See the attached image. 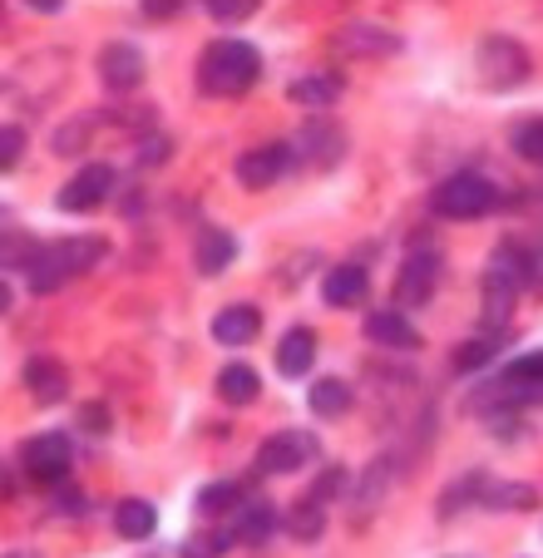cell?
Masks as SVG:
<instances>
[{"label": "cell", "mask_w": 543, "mask_h": 558, "mask_svg": "<svg viewBox=\"0 0 543 558\" xmlns=\"http://www.w3.org/2000/svg\"><path fill=\"white\" fill-rule=\"evenodd\" d=\"M203 5H208L213 21H222V25H242V21H252V15H257L262 0H203Z\"/></svg>", "instance_id": "cell-28"}, {"label": "cell", "mask_w": 543, "mask_h": 558, "mask_svg": "<svg viewBox=\"0 0 543 558\" xmlns=\"http://www.w3.org/2000/svg\"><path fill=\"white\" fill-rule=\"evenodd\" d=\"M430 208L439 218H484V213L499 208V189L490 179H480V173H455V179H445L430 193Z\"/></svg>", "instance_id": "cell-3"}, {"label": "cell", "mask_w": 543, "mask_h": 558, "mask_svg": "<svg viewBox=\"0 0 543 558\" xmlns=\"http://www.w3.org/2000/svg\"><path fill=\"white\" fill-rule=\"evenodd\" d=\"M21 148H25V134L21 129H0V169H15L21 163Z\"/></svg>", "instance_id": "cell-31"}, {"label": "cell", "mask_w": 543, "mask_h": 558, "mask_svg": "<svg viewBox=\"0 0 543 558\" xmlns=\"http://www.w3.org/2000/svg\"><path fill=\"white\" fill-rule=\"evenodd\" d=\"M322 529H326V509H322V499H316V495L297 499L292 514H287V534L302 538V544H312V538L322 534Z\"/></svg>", "instance_id": "cell-25"}, {"label": "cell", "mask_w": 543, "mask_h": 558, "mask_svg": "<svg viewBox=\"0 0 543 558\" xmlns=\"http://www.w3.org/2000/svg\"><path fill=\"white\" fill-rule=\"evenodd\" d=\"M105 253H109L105 238H64V243L35 247L31 253V287L35 292H55V287H64L70 277L99 267L105 263Z\"/></svg>", "instance_id": "cell-2"}, {"label": "cell", "mask_w": 543, "mask_h": 558, "mask_svg": "<svg viewBox=\"0 0 543 558\" xmlns=\"http://www.w3.org/2000/svg\"><path fill=\"white\" fill-rule=\"evenodd\" d=\"M242 499H248V485H242V480H222V485H208L198 495V509L203 514H228L232 505H242Z\"/></svg>", "instance_id": "cell-27"}, {"label": "cell", "mask_w": 543, "mask_h": 558, "mask_svg": "<svg viewBox=\"0 0 543 558\" xmlns=\"http://www.w3.org/2000/svg\"><path fill=\"white\" fill-rule=\"evenodd\" d=\"M490 351H494V347H484V341H470V347H464L460 356H455V366H460V371H470V366H484V361H490Z\"/></svg>", "instance_id": "cell-33"}, {"label": "cell", "mask_w": 543, "mask_h": 558, "mask_svg": "<svg viewBox=\"0 0 543 558\" xmlns=\"http://www.w3.org/2000/svg\"><path fill=\"white\" fill-rule=\"evenodd\" d=\"M257 331H262V316H257V306H248V302L218 312V322H213V337H218V347H248Z\"/></svg>", "instance_id": "cell-17"}, {"label": "cell", "mask_w": 543, "mask_h": 558, "mask_svg": "<svg viewBox=\"0 0 543 558\" xmlns=\"http://www.w3.org/2000/svg\"><path fill=\"white\" fill-rule=\"evenodd\" d=\"M257 74H262V54L252 50L248 40H213L198 60L203 95H218V99L248 95V89L257 85Z\"/></svg>", "instance_id": "cell-1"}, {"label": "cell", "mask_w": 543, "mask_h": 558, "mask_svg": "<svg viewBox=\"0 0 543 558\" xmlns=\"http://www.w3.org/2000/svg\"><path fill=\"white\" fill-rule=\"evenodd\" d=\"M222 548H228V538L222 534H193L178 558H222Z\"/></svg>", "instance_id": "cell-30"}, {"label": "cell", "mask_w": 543, "mask_h": 558, "mask_svg": "<svg viewBox=\"0 0 543 558\" xmlns=\"http://www.w3.org/2000/svg\"><path fill=\"white\" fill-rule=\"evenodd\" d=\"M238 257V243H232V232L222 228H198V243H193V267L203 277H218L222 267Z\"/></svg>", "instance_id": "cell-16"}, {"label": "cell", "mask_w": 543, "mask_h": 558, "mask_svg": "<svg viewBox=\"0 0 543 558\" xmlns=\"http://www.w3.org/2000/svg\"><path fill=\"white\" fill-rule=\"evenodd\" d=\"M277 529V509L262 505V499H248V505H238V514H232V534L238 544H267V534Z\"/></svg>", "instance_id": "cell-19"}, {"label": "cell", "mask_w": 543, "mask_h": 558, "mask_svg": "<svg viewBox=\"0 0 543 558\" xmlns=\"http://www.w3.org/2000/svg\"><path fill=\"white\" fill-rule=\"evenodd\" d=\"M109 193H114V169H109V163H89V169H80L64 183L55 203H60L64 213H95Z\"/></svg>", "instance_id": "cell-7"}, {"label": "cell", "mask_w": 543, "mask_h": 558, "mask_svg": "<svg viewBox=\"0 0 543 558\" xmlns=\"http://www.w3.org/2000/svg\"><path fill=\"white\" fill-rule=\"evenodd\" d=\"M60 514H64V519L84 514V495H80V489H60Z\"/></svg>", "instance_id": "cell-36"}, {"label": "cell", "mask_w": 543, "mask_h": 558, "mask_svg": "<svg viewBox=\"0 0 543 558\" xmlns=\"http://www.w3.org/2000/svg\"><path fill=\"white\" fill-rule=\"evenodd\" d=\"M168 158V138H148L144 148H138V163H164Z\"/></svg>", "instance_id": "cell-34"}, {"label": "cell", "mask_w": 543, "mask_h": 558, "mask_svg": "<svg viewBox=\"0 0 543 558\" xmlns=\"http://www.w3.org/2000/svg\"><path fill=\"white\" fill-rule=\"evenodd\" d=\"M154 524H158V514H154L148 499H124V505L114 509V529L124 538H148L154 534Z\"/></svg>", "instance_id": "cell-26"}, {"label": "cell", "mask_w": 543, "mask_h": 558, "mask_svg": "<svg viewBox=\"0 0 543 558\" xmlns=\"http://www.w3.org/2000/svg\"><path fill=\"white\" fill-rule=\"evenodd\" d=\"M464 489H470L480 505H490V509H533L539 505V489L533 485H499V480H490V474L464 480Z\"/></svg>", "instance_id": "cell-14"}, {"label": "cell", "mask_w": 543, "mask_h": 558, "mask_svg": "<svg viewBox=\"0 0 543 558\" xmlns=\"http://www.w3.org/2000/svg\"><path fill=\"white\" fill-rule=\"evenodd\" d=\"M435 287H439V257L435 253H410L406 267H400V277H396V302L420 306V302L435 296Z\"/></svg>", "instance_id": "cell-11"}, {"label": "cell", "mask_w": 543, "mask_h": 558, "mask_svg": "<svg viewBox=\"0 0 543 558\" xmlns=\"http://www.w3.org/2000/svg\"><path fill=\"white\" fill-rule=\"evenodd\" d=\"M21 464L35 474V480H50V485H60L64 474H70L74 454H70V440L64 435H35V440L21 445Z\"/></svg>", "instance_id": "cell-8"}, {"label": "cell", "mask_w": 543, "mask_h": 558, "mask_svg": "<svg viewBox=\"0 0 543 558\" xmlns=\"http://www.w3.org/2000/svg\"><path fill=\"white\" fill-rule=\"evenodd\" d=\"M99 80H105L109 89H119V95L138 89L144 85V54H138L134 45H105V54H99Z\"/></svg>", "instance_id": "cell-12"}, {"label": "cell", "mask_w": 543, "mask_h": 558, "mask_svg": "<svg viewBox=\"0 0 543 558\" xmlns=\"http://www.w3.org/2000/svg\"><path fill=\"white\" fill-rule=\"evenodd\" d=\"M25 5H35V11H45V15H50V11H60L64 0H25Z\"/></svg>", "instance_id": "cell-37"}, {"label": "cell", "mask_w": 543, "mask_h": 558, "mask_svg": "<svg viewBox=\"0 0 543 558\" xmlns=\"http://www.w3.org/2000/svg\"><path fill=\"white\" fill-rule=\"evenodd\" d=\"M341 74H306V80H297V85H292V99H297V105H302V109H331L336 105V99H341Z\"/></svg>", "instance_id": "cell-22"}, {"label": "cell", "mask_w": 543, "mask_h": 558, "mask_svg": "<svg viewBox=\"0 0 543 558\" xmlns=\"http://www.w3.org/2000/svg\"><path fill=\"white\" fill-rule=\"evenodd\" d=\"M84 138H89V124H64L60 134H55V154H74V148H84Z\"/></svg>", "instance_id": "cell-32"}, {"label": "cell", "mask_w": 543, "mask_h": 558, "mask_svg": "<svg viewBox=\"0 0 543 558\" xmlns=\"http://www.w3.org/2000/svg\"><path fill=\"white\" fill-rule=\"evenodd\" d=\"M306 405H312L316 415H326V421H336V415L351 411V386H346L341 376H322L312 386V396H306Z\"/></svg>", "instance_id": "cell-24"}, {"label": "cell", "mask_w": 543, "mask_h": 558, "mask_svg": "<svg viewBox=\"0 0 543 558\" xmlns=\"http://www.w3.org/2000/svg\"><path fill=\"white\" fill-rule=\"evenodd\" d=\"M514 148H519L529 163H543V119H529V124L514 129Z\"/></svg>", "instance_id": "cell-29"}, {"label": "cell", "mask_w": 543, "mask_h": 558, "mask_svg": "<svg viewBox=\"0 0 543 558\" xmlns=\"http://www.w3.org/2000/svg\"><path fill=\"white\" fill-rule=\"evenodd\" d=\"M474 70H480V85L514 89L529 80V50L519 40H509V35H490L480 45V54H474Z\"/></svg>", "instance_id": "cell-4"}, {"label": "cell", "mask_w": 543, "mask_h": 558, "mask_svg": "<svg viewBox=\"0 0 543 558\" xmlns=\"http://www.w3.org/2000/svg\"><path fill=\"white\" fill-rule=\"evenodd\" d=\"M257 390H262L257 386V371L242 366V361H232V366L218 371V396L228 405H252V401H257Z\"/></svg>", "instance_id": "cell-23"}, {"label": "cell", "mask_w": 543, "mask_h": 558, "mask_svg": "<svg viewBox=\"0 0 543 558\" xmlns=\"http://www.w3.org/2000/svg\"><path fill=\"white\" fill-rule=\"evenodd\" d=\"M523 257L514 253V247H499L494 253V263H490V272H484V302H490V322L499 327L504 322V312L514 306V296H519V287H523Z\"/></svg>", "instance_id": "cell-6"}, {"label": "cell", "mask_w": 543, "mask_h": 558, "mask_svg": "<svg viewBox=\"0 0 543 558\" xmlns=\"http://www.w3.org/2000/svg\"><path fill=\"white\" fill-rule=\"evenodd\" d=\"M292 154L306 158V163H316V169H331V163H341V154H346V134L331 124V119H312V124L297 134Z\"/></svg>", "instance_id": "cell-10"}, {"label": "cell", "mask_w": 543, "mask_h": 558, "mask_svg": "<svg viewBox=\"0 0 543 558\" xmlns=\"http://www.w3.org/2000/svg\"><path fill=\"white\" fill-rule=\"evenodd\" d=\"M312 361H316V337L306 327L287 331V337L277 341V371H282V376H306Z\"/></svg>", "instance_id": "cell-20"}, {"label": "cell", "mask_w": 543, "mask_h": 558, "mask_svg": "<svg viewBox=\"0 0 543 558\" xmlns=\"http://www.w3.org/2000/svg\"><path fill=\"white\" fill-rule=\"evenodd\" d=\"M178 5H183V0H144V15H154V21H168V15H178Z\"/></svg>", "instance_id": "cell-35"}, {"label": "cell", "mask_w": 543, "mask_h": 558, "mask_svg": "<svg viewBox=\"0 0 543 558\" xmlns=\"http://www.w3.org/2000/svg\"><path fill=\"white\" fill-rule=\"evenodd\" d=\"M366 292H371V272L361 263L331 267V272H326V282H322L326 306H355V302H366Z\"/></svg>", "instance_id": "cell-13"}, {"label": "cell", "mask_w": 543, "mask_h": 558, "mask_svg": "<svg viewBox=\"0 0 543 558\" xmlns=\"http://www.w3.org/2000/svg\"><path fill=\"white\" fill-rule=\"evenodd\" d=\"M336 45L351 54H396L400 50V35L396 31H376V25H346L336 35Z\"/></svg>", "instance_id": "cell-21"}, {"label": "cell", "mask_w": 543, "mask_h": 558, "mask_svg": "<svg viewBox=\"0 0 543 558\" xmlns=\"http://www.w3.org/2000/svg\"><path fill=\"white\" fill-rule=\"evenodd\" d=\"M366 341L371 347H386V351H415L420 347L415 327H410L396 306H390V312H371L366 316Z\"/></svg>", "instance_id": "cell-15"}, {"label": "cell", "mask_w": 543, "mask_h": 558, "mask_svg": "<svg viewBox=\"0 0 543 558\" xmlns=\"http://www.w3.org/2000/svg\"><path fill=\"white\" fill-rule=\"evenodd\" d=\"M292 144H257L248 148V154L238 158V183L242 189H272V183L287 173V163H292Z\"/></svg>", "instance_id": "cell-9"}, {"label": "cell", "mask_w": 543, "mask_h": 558, "mask_svg": "<svg viewBox=\"0 0 543 558\" xmlns=\"http://www.w3.org/2000/svg\"><path fill=\"white\" fill-rule=\"evenodd\" d=\"M25 386H31V396H35L40 405H60V401H64V386H70V376H64L60 361L35 356L31 366H25Z\"/></svg>", "instance_id": "cell-18"}, {"label": "cell", "mask_w": 543, "mask_h": 558, "mask_svg": "<svg viewBox=\"0 0 543 558\" xmlns=\"http://www.w3.org/2000/svg\"><path fill=\"white\" fill-rule=\"evenodd\" d=\"M316 435L312 430H277L257 445V470L262 474H297L316 460Z\"/></svg>", "instance_id": "cell-5"}]
</instances>
